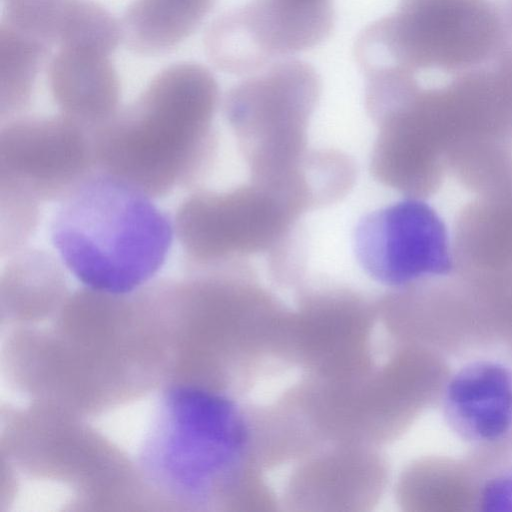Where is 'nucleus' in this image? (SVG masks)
Segmentation results:
<instances>
[{"label": "nucleus", "instance_id": "nucleus-10", "mask_svg": "<svg viewBox=\"0 0 512 512\" xmlns=\"http://www.w3.org/2000/svg\"><path fill=\"white\" fill-rule=\"evenodd\" d=\"M439 404L449 428L471 447L499 441L512 434V369L471 361L450 374Z\"/></svg>", "mask_w": 512, "mask_h": 512}, {"label": "nucleus", "instance_id": "nucleus-19", "mask_svg": "<svg viewBox=\"0 0 512 512\" xmlns=\"http://www.w3.org/2000/svg\"><path fill=\"white\" fill-rule=\"evenodd\" d=\"M69 0H3L1 22L49 47L56 44Z\"/></svg>", "mask_w": 512, "mask_h": 512}, {"label": "nucleus", "instance_id": "nucleus-17", "mask_svg": "<svg viewBox=\"0 0 512 512\" xmlns=\"http://www.w3.org/2000/svg\"><path fill=\"white\" fill-rule=\"evenodd\" d=\"M121 40L120 21L101 4L68 1L58 29V47L88 48L111 55Z\"/></svg>", "mask_w": 512, "mask_h": 512}, {"label": "nucleus", "instance_id": "nucleus-15", "mask_svg": "<svg viewBox=\"0 0 512 512\" xmlns=\"http://www.w3.org/2000/svg\"><path fill=\"white\" fill-rule=\"evenodd\" d=\"M51 47L0 23V119L21 115Z\"/></svg>", "mask_w": 512, "mask_h": 512}, {"label": "nucleus", "instance_id": "nucleus-8", "mask_svg": "<svg viewBox=\"0 0 512 512\" xmlns=\"http://www.w3.org/2000/svg\"><path fill=\"white\" fill-rule=\"evenodd\" d=\"M353 250L363 271L391 289L455 270L444 221L418 198L406 197L364 215L354 229Z\"/></svg>", "mask_w": 512, "mask_h": 512}, {"label": "nucleus", "instance_id": "nucleus-20", "mask_svg": "<svg viewBox=\"0 0 512 512\" xmlns=\"http://www.w3.org/2000/svg\"><path fill=\"white\" fill-rule=\"evenodd\" d=\"M476 511H512V465L483 480Z\"/></svg>", "mask_w": 512, "mask_h": 512}, {"label": "nucleus", "instance_id": "nucleus-3", "mask_svg": "<svg viewBox=\"0 0 512 512\" xmlns=\"http://www.w3.org/2000/svg\"><path fill=\"white\" fill-rule=\"evenodd\" d=\"M229 396L195 385L165 392L144 445L150 479L176 501L224 503L250 483L256 430Z\"/></svg>", "mask_w": 512, "mask_h": 512}, {"label": "nucleus", "instance_id": "nucleus-6", "mask_svg": "<svg viewBox=\"0 0 512 512\" xmlns=\"http://www.w3.org/2000/svg\"><path fill=\"white\" fill-rule=\"evenodd\" d=\"M400 0L392 14L357 37L355 60L363 74L383 68L418 69L461 65L483 57L495 22L484 0Z\"/></svg>", "mask_w": 512, "mask_h": 512}, {"label": "nucleus", "instance_id": "nucleus-2", "mask_svg": "<svg viewBox=\"0 0 512 512\" xmlns=\"http://www.w3.org/2000/svg\"><path fill=\"white\" fill-rule=\"evenodd\" d=\"M50 232L63 264L81 283L118 296L161 269L175 233L150 196L98 169L60 201Z\"/></svg>", "mask_w": 512, "mask_h": 512}, {"label": "nucleus", "instance_id": "nucleus-16", "mask_svg": "<svg viewBox=\"0 0 512 512\" xmlns=\"http://www.w3.org/2000/svg\"><path fill=\"white\" fill-rule=\"evenodd\" d=\"M1 286L8 304L50 305L64 291V274L59 262L50 253L23 248L8 256Z\"/></svg>", "mask_w": 512, "mask_h": 512}, {"label": "nucleus", "instance_id": "nucleus-4", "mask_svg": "<svg viewBox=\"0 0 512 512\" xmlns=\"http://www.w3.org/2000/svg\"><path fill=\"white\" fill-rule=\"evenodd\" d=\"M321 81L298 59H282L230 88L223 101L250 181L283 188L299 178L311 151L308 127Z\"/></svg>", "mask_w": 512, "mask_h": 512}, {"label": "nucleus", "instance_id": "nucleus-12", "mask_svg": "<svg viewBox=\"0 0 512 512\" xmlns=\"http://www.w3.org/2000/svg\"><path fill=\"white\" fill-rule=\"evenodd\" d=\"M455 270L468 274L512 270V193L478 196L455 221Z\"/></svg>", "mask_w": 512, "mask_h": 512}, {"label": "nucleus", "instance_id": "nucleus-1", "mask_svg": "<svg viewBox=\"0 0 512 512\" xmlns=\"http://www.w3.org/2000/svg\"><path fill=\"white\" fill-rule=\"evenodd\" d=\"M218 83L205 66L174 63L92 134L96 169L151 198L198 185L218 148Z\"/></svg>", "mask_w": 512, "mask_h": 512}, {"label": "nucleus", "instance_id": "nucleus-13", "mask_svg": "<svg viewBox=\"0 0 512 512\" xmlns=\"http://www.w3.org/2000/svg\"><path fill=\"white\" fill-rule=\"evenodd\" d=\"M481 483L466 457H425L412 463L403 473L399 497L412 511H476Z\"/></svg>", "mask_w": 512, "mask_h": 512}, {"label": "nucleus", "instance_id": "nucleus-14", "mask_svg": "<svg viewBox=\"0 0 512 512\" xmlns=\"http://www.w3.org/2000/svg\"><path fill=\"white\" fill-rule=\"evenodd\" d=\"M216 0H134L120 21L122 41L133 52L169 53L190 37Z\"/></svg>", "mask_w": 512, "mask_h": 512}, {"label": "nucleus", "instance_id": "nucleus-11", "mask_svg": "<svg viewBox=\"0 0 512 512\" xmlns=\"http://www.w3.org/2000/svg\"><path fill=\"white\" fill-rule=\"evenodd\" d=\"M110 54L88 48L58 47L47 78L60 114L92 134L121 108L120 80Z\"/></svg>", "mask_w": 512, "mask_h": 512}, {"label": "nucleus", "instance_id": "nucleus-18", "mask_svg": "<svg viewBox=\"0 0 512 512\" xmlns=\"http://www.w3.org/2000/svg\"><path fill=\"white\" fill-rule=\"evenodd\" d=\"M0 251L2 257L24 248L39 220V201L29 193L0 185Z\"/></svg>", "mask_w": 512, "mask_h": 512}, {"label": "nucleus", "instance_id": "nucleus-9", "mask_svg": "<svg viewBox=\"0 0 512 512\" xmlns=\"http://www.w3.org/2000/svg\"><path fill=\"white\" fill-rule=\"evenodd\" d=\"M96 170L92 133L60 114L1 122L0 184L62 201Z\"/></svg>", "mask_w": 512, "mask_h": 512}, {"label": "nucleus", "instance_id": "nucleus-5", "mask_svg": "<svg viewBox=\"0 0 512 512\" xmlns=\"http://www.w3.org/2000/svg\"><path fill=\"white\" fill-rule=\"evenodd\" d=\"M304 213L286 196L250 181L225 191L197 190L178 207L174 231L191 271L248 256L268 257Z\"/></svg>", "mask_w": 512, "mask_h": 512}, {"label": "nucleus", "instance_id": "nucleus-7", "mask_svg": "<svg viewBox=\"0 0 512 512\" xmlns=\"http://www.w3.org/2000/svg\"><path fill=\"white\" fill-rule=\"evenodd\" d=\"M331 0H251L208 27L210 62L230 74H254L325 40L334 25Z\"/></svg>", "mask_w": 512, "mask_h": 512}]
</instances>
